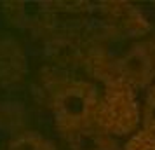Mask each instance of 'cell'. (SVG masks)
<instances>
[{"mask_svg":"<svg viewBox=\"0 0 155 150\" xmlns=\"http://www.w3.org/2000/svg\"><path fill=\"white\" fill-rule=\"evenodd\" d=\"M56 128L64 136L92 128L99 110V93L87 80H70L59 86L51 100Z\"/></svg>","mask_w":155,"mask_h":150,"instance_id":"obj_1","label":"cell"},{"mask_svg":"<svg viewBox=\"0 0 155 150\" xmlns=\"http://www.w3.org/2000/svg\"><path fill=\"white\" fill-rule=\"evenodd\" d=\"M120 77L134 87H150L155 79V58L145 44H136L120 59Z\"/></svg>","mask_w":155,"mask_h":150,"instance_id":"obj_2","label":"cell"},{"mask_svg":"<svg viewBox=\"0 0 155 150\" xmlns=\"http://www.w3.org/2000/svg\"><path fill=\"white\" fill-rule=\"evenodd\" d=\"M7 150H58L49 140L35 131H25L14 136L7 145Z\"/></svg>","mask_w":155,"mask_h":150,"instance_id":"obj_3","label":"cell"},{"mask_svg":"<svg viewBox=\"0 0 155 150\" xmlns=\"http://www.w3.org/2000/svg\"><path fill=\"white\" fill-rule=\"evenodd\" d=\"M143 128L148 133H153L155 135V82L153 86L148 87L147 98H145V103H143Z\"/></svg>","mask_w":155,"mask_h":150,"instance_id":"obj_4","label":"cell"},{"mask_svg":"<svg viewBox=\"0 0 155 150\" xmlns=\"http://www.w3.org/2000/svg\"><path fill=\"white\" fill-rule=\"evenodd\" d=\"M124 150H155V135L145 129H140L136 135L127 140Z\"/></svg>","mask_w":155,"mask_h":150,"instance_id":"obj_5","label":"cell"},{"mask_svg":"<svg viewBox=\"0 0 155 150\" xmlns=\"http://www.w3.org/2000/svg\"><path fill=\"white\" fill-rule=\"evenodd\" d=\"M96 150H124V147H120L115 140H112V138L108 136V140H106V142L103 143L99 148H96Z\"/></svg>","mask_w":155,"mask_h":150,"instance_id":"obj_6","label":"cell"}]
</instances>
